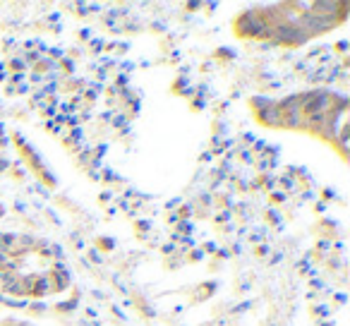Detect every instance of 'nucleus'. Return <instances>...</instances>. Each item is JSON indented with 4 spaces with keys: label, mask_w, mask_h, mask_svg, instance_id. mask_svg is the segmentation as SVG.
<instances>
[{
    "label": "nucleus",
    "mask_w": 350,
    "mask_h": 326,
    "mask_svg": "<svg viewBox=\"0 0 350 326\" xmlns=\"http://www.w3.org/2000/svg\"><path fill=\"white\" fill-rule=\"evenodd\" d=\"M322 122H324V113H314L310 118V125H322Z\"/></svg>",
    "instance_id": "1"
}]
</instances>
